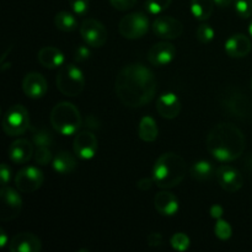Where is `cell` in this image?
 <instances>
[{"label":"cell","mask_w":252,"mask_h":252,"mask_svg":"<svg viewBox=\"0 0 252 252\" xmlns=\"http://www.w3.org/2000/svg\"><path fill=\"white\" fill-rule=\"evenodd\" d=\"M157 89L154 73L142 63L126 65L116 76V95L127 107H143L149 103L154 98Z\"/></svg>","instance_id":"cell-1"},{"label":"cell","mask_w":252,"mask_h":252,"mask_svg":"<svg viewBox=\"0 0 252 252\" xmlns=\"http://www.w3.org/2000/svg\"><path fill=\"white\" fill-rule=\"evenodd\" d=\"M245 137L233 123L223 122L214 126L207 137V149L212 157L221 162L234 161L244 154Z\"/></svg>","instance_id":"cell-2"},{"label":"cell","mask_w":252,"mask_h":252,"mask_svg":"<svg viewBox=\"0 0 252 252\" xmlns=\"http://www.w3.org/2000/svg\"><path fill=\"white\" fill-rule=\"evenodd\" d=\"M187 166L184 158L176 153H165L157 160L153 169L155 185L162 189H174L184 181Z\"/></svg>","instance_id":"cell-3"},{"label":"cell","mask_w":252,"mask_h":252,"mask_svg":"<svg viewBox=\"0 0 252 252\" xmlns=\"http://www.w3.org/2000/svg\"><path fill=\"white\" fill-rule=\"evenodd\" d=\"M51 125L62 135H73L83 126V118L71 102H59L51 112Z\"/></svg>","instance_id":"cell-4"},{"label":"cell","mask_w":252,"mask_h":252,"mask_svg":"<svg viewBox=\"0 0 252 252\" xmlns=\"http://www.w3.org/2000/svg\"><path fill=\"white\" fill-rule=\"evenodd\" d=\"M219 103L231 117L245 120L251 115V100L240 89L234 86L224 89L223 93L219 95Z\"/></svg>","instance_id":"cell-5"},{"label":"cell","mask_w":252,"mask_h":252,"mask_svg":"<svg viewBox=\"0 0 252 252\" xmlns=\"http://www.w3.org/2000/svg\"><path fill=\"white\" fill-rule=\"evenodd\" d=\"M57 88L63 95L75 97L83 93L85 88L84 74L75 64H65L57 74Z\"/></svg>","instance_id":"cell-6"},{"label":"cell","mask_w":252,"mask_h":252,"mask_svg":"<svg viewBox=\"0 0 252 252\" xmlns=\"http://www.w3.org/2000/svg\"><path fill=\"white\" fill-rule=\"evenodd\" d=\"M30 128V116L22 105L10 107L4 115L2 129L10 137H19L26 133Z\"/></svg>","instance_id":"cell-7"},{"label":"cell","mask_w":252,"mask_h":252,"mask_svg":"<svg viewBox=\"0 0 252 252\" xmlns=\"http://www.w3.org/2000/svg\"><path fill=\"white\" fill-rule=\"evenodd\" d=\"M149 30V19L144 12H132L121 19L118 31L127 39H138L145 36Z\"/></svg>","instance_id":"cell-8"},{"label":"cell","mask_w":252,"mask_h":252,"mask_svg":"<svg viewBox=\"0 0 252 252\" xmlns=\"http://www.w3.org/2000/svg\"><path fill=\"white\" fill-rule=\"evenodd\" d=\"M80 34L84 42L94 48H100L107 41V30L102 22L96 19L84 20L80 26Z\"/></svg>","instance_id":"cell-9"},{"label":"cell","mask_w":252,"mask_h":252,"mask_svg":"<svg viewBox=\"0 0 252 252\" xmlns=\"http://www.w3.org/2000/svg\"><path fill=\"white\" fill-rule=\"evenodd\" d=\"M0 198H1L0 219L6 221L16 218L22 209V198L17 191L11 187L2 186V189H0Z\"/></svg>","instance_id":"cell-10"},{"label":"cell","mask_w":252,"mask_h":252,"mask_svg":"<svg viewBox=\"0 0 252 252\" xmlns=\"http://www.w3.org/2000/svg\"><path fill=\"white\" fill-rule=\"evenodd\" d=\"M43 172L34 166H29L20 170L15 177L16 189L24 193H32V192L37 191L43 185Z\"/></svg>","instance_id":"cell-11"},{"label":"cell","mask_w":252,"mask_h":252,"mask_svg":"<svg viewBox=\"0 0 252 252\" xmlns=\"http://www.w3.org/2000/svg\"><path fill=\"white\" fill-rule=\"evenodd\" d=\"M153 31L155 36L162 39H176L184 32V25L181 21L171 16H159L153 22Z\"/></svg>","instance_id":"cell-12"},{"label":"cell","mask_w":252,"mask_h":252,"mask_svg":"<svg viewBox=\"0 0 252 252\" xmlns=\"http://www.w3.org/2000/svg\"><path fill=\"white\" fill-rule=\"evenodd\" d=\"M217 181L219 186L226 192H236L243 187L244 177L238 169L229 165L219 166L216 171Z\"/></svg>","instance_id":"cell-13"},{"label":"cell","mask_w":252,"mask_h":252,"mask_svg":"<svg viewBox=\"0 0 252 252\" xmlns=\"http://www.w3.org/2000/svg\"><path fill=\"white\" fill-rule=\"evenodd\" d=\"M74 153L83 160H90L96 155L98 149L97 138L94 133L83 130L74 139Z\"/></svg>","instance_id":"cell-14"},{"label":"cell","mask_w":252,"mask_h":252,"mask_svg":"<svg viewBox=\"0 0 252 252\" xmlns=\"http://www.w3.org/2000/svg\"><path fill=\"white\" fill-rule=\"evenodd\" d=\"M176 56V47L167 41L159 42L150 47L148 61L154 66H165L171 63Z\"/></svg>","instance_id":"cell-15"},{"label":"cell","mask_w":252,"mask_h":252,"mask_svg":"<svg viewBox=\"0 0 252 252\" xmlns=\"http://www.w3.org/2000/svg\"><path fill=\"white\" fill-rule=\"evenodd\" d=\"M22 89H24L25 95L29 96V97L41 98L46 95L48 85H47V80L42 74L32 71V73H27L24 78Z\"/></svg>","instance_id":"cell-16"},{"label":"cell","mask_w":252,"mask_h":252,"mask_svg":"<svg viewBox=\"0 0 252 252\" xmlns=\"http://www.w3.org/2000/svg\"><path fill=\"white\" fill-rule=\"evenodd\" d=\"M41 249V240L32 233L17 234L9 243L10 252H39Z\"/></svg>","instance_id":"cell-17"},{"label":"cell","mask_w":252,"mask_h":252,"mask_svg":"<svg viewBox=\"0 0 252 252\" xmlns=\"http://www.w3.org/2000/svg\"><path fill=\"white\" fill-rule=\"evenodd\" d=\"M157 111L162 118L174 120L181 112L180 98L174 93H165L157 101Z\"/></svg>","instance_id":"cell-18"},{"label":"cell","mask_w":252,"mask_h":252,"mask_svg":"<svg viewBox=\"0 0 252 252\" xmlns=\"http://www.w3.org/2000/svg\"><path fill=\"white\" fill-rule=\"evenodd\" d=\"M251 41L246 34L235 33L225 42V52L231 58H244L251 52Z\"/></svg>","instance_id":"cell-19"},{"label":"cell","mask_w":252,"mask_h":252,"mask_svg":"<svg viewBox=\"0 0 252 252\" xmlns=\"http://www.w3.org/2000/svg\"><path fill=\"white\" fill-rule=\"evenodd\" d=\"M154 207L161 216L172 217L179 212V199L171 192L161 191L155 194Z\"/></svg>","instance_id":"cell-20"},{"label":"cell","mask_w":252,"mask_h":252,"mask_svg":"<svg viewBox=\"0 0 252 252\" xmlns=\"http://www.w3.org/2000/svg\"><path fill=\"white\" fill-rule=\"evenodd\" d=\"M34 154L33 143L26 139H17L9 148V158L14 164H25Z\"/></svg>","instance_id":"cell-21"},{"label":"cell","mask_w":252,"mask_h":252,"mask_svg":"<svg viewBox=\"0 0 252 252\" xmlns=\"http://www.w3.org/2000/svg\"><path fill=\"white\" fill-rule=\"evenodd\" d=\"M38 62L47 69H56L63 65L64 54L56 47H43L38 52Z\"/></svg>","instance_id":"cell-22"},{"label":"cell","mask_w":252,"mask_h":252,"mask_svg":"<svg viewBox=\"0 0 252 252\" xmlns=\"http://www.w3.org/2000/svg\"><path fill=\"white\" fill-rule=\"evenodd\" d=\"M76 165H78V162H76L75 158L69 152H65V150L59 152L53 159L54 171H57L61 175L71 174L75 170Z\"/></svg>","instance_id":"cell-23"},{"label":"cell","mask_w":252,"mask_h":252,"mask_svg":"<svg viewBox=\"0 0 252 252\" xmlns=\"http://www.w3.org/2000/svg\"><path fill=\"white\" fill-rule=\"evenodd\" d=\"M138 135L143 142L153 143L157 140L158 135H159V129H158L154 118L150 117V116H145L142 118L139 128H138Z\"/></svg>","instance_id":"cell-24"},{"label":"cell","mask_w":252,"mask_h":252,"mask_svg":"<svg viewBox=\"0 0 252 252\" xmlns=\"http://www.w3.org/2000/svg\"><path fill=\"white\" fill-rule=\"evenodd\" d=\"M214 0H191V12L198 21H206L212 16Z\"/></svg>","instance_id":"cell-25"},{"label":"cell","mask_w":252,"mask_h":252,"mask_svg":"<svg viewBox=\"0 0 252 252\" xmlns=\"http://www.w3.org/2000/svg\"><path fill=\"white\" fill-rule=\"evenodd\" d=\"M189 174H191L192 179L196 180V181H208V180L212 179L216 171H214V166L207 160H199V161H196L191 166V170H189Z\"/></svg>","instance_id":"cell-26"},{"label":"cell","mask_w":252,"mask_h":252,"mask_svg":"<svg viewBox=\"0 0 252 252\" xmlns=\"http://www.w3.org/2000/svg\"><path fill=\"white\" fill-rule=\"evenodd\" d=\"M56 26L57 29L63 32H73L78 27V21L75 16L68 11H61L56 15Z\"/></svg>","instance_id":"cell-27"},{"label":"cell","mask_w":252,"mask_h":252,"mask_svg":"<svg viewBox=\"0 0 252 252\" xmlns=\"http://www.w3.org/2000/svg\"><path fill=\"white\" fill-rule=\"evenodd\" d=\"M54 139L53 135L46 129H38L34 130L33 135H32V143L34 147H51L53 144Z\"/></svg>","instance_id":"cell-28"},{"label":"cell","mask_w":252,"mask_h":252,"mask_svg":"<svg viewBox=\"0 0 252 252\" xmlns=\"http://www.w3.org/2000/svg\"><path fill=\"white\" fill-rule=\"evenodd\" d=\"M172 0H147L145 1V9L152 15H159L169 9Z\"/></svg>","instance_id":"cell-29"},{"label":"cell","mask_w":252,"mask_h":252,"mask_svg":"<svg viewBox=\"0 0 252 252\" xmlns=\"http://www.w3.org/2000/svg\"><path fill=\"white\" fill-rule=\"evenodd\" d=\"M214 234H216V236L218 239L226 241L233 235V229H231L230 224L228 221L223 220V219H218L216 223V226H214Z\"/></svg>","instance_id":"cell-30"},{"label":"cell","mask_w":252,"mask_h":252,"mask_svg":"<svg viewBox=\"0 0 252 252\" xmlns=\"http://www.w3.org/2000/svg\"><path fill=\"white\" fill-rule=\"evenodd\" d=\"M171 246L175 251L184 252L189 250V238L184 233H176L171 238Z\"/></svg>","instance_id":"cell-31"},{"label":"cell","mask_w":252,"mask_h":252,"mask_svg":"<svg viewBox=\"0 0 252 252\" xmlns=\"http://www.w3.org/2000/svg\"><path fill=\"white\" fill-rule=\"evenodd\" d=\"M235 11L241 19L252 16V0H234Z\"/></svg>","instance_id":"cell-32"},{"label":"cell","mask_w":252,"mask_h":252,"mask_svg":"<svg viewBox=\"0 0 252 252\" xmlns=\"http://www.w3.org/2000/svg\"><path fill=\"white\" fill-rule=\"evenodd\" d=\"M33 155L34 161L41 166H46L52 161V152L48 147H37Z\"/></svg>","instance_id":"cell-33"},{"label":"cell","mask_w":252,"mask_h":252,"mask_svg":"<svg viewBox=\"0 0 252 252\" xmlns=\"http://www.w3.org/2000/svg\"><path fill=\"white\" fill-rule=\"evenodd\" d=\"M197 38L201 43H209V42L213 41L214 38V30L211 25H206L202 24L201 26L197 29Z\"/></svg>","instance_id":"cell-34"},{"label":"cell","mask_w":252,"mask_h":252,"mask_svg":"<svg viewBox=\"0 0 252 252\" xmlns=\"http://www.w3.org/2000/svg\"><path fill=\"white\" fill-rule=\"evenodd\" d=\"M68 1L70 4L71 10L79 16L85 15L90 6V0H68Z\"/></svg>","instance_id":"cell-35"},{"label":"cell","mask_w":252,"mask_h":252,"mask_svg":"<svg viewBox=\"0 0 252 252\" xmlns=\"http://www.w3.org/2000/svg\"><path fill=\"white\" fill-rule=\"evenodd\" d=\"M110 2L118 11H127L134 6L137 0H110Z\"/></svg>","instance_id":"cell-36"},{"label":"cell","mask_w":252,"mask_h":252,"mask_svg":"<svg viewBox=\"0 0 252 252\" xmlns=\"http://www.w3.org/2000/svg\"><path fill=\"white\" fill-rule=\"evenodd\" d=\"M90 56H91L90 49H89L86 46H80L76 48L75 53H74V61H75L76 63H80V62H84L86 61V59L90 58Z\"/></svg>","instance_id":"cell-37"},{"label":"cell","mask_w":252,"mask_h":252,"mask_svg":"<svg viewBox=\"0 0 252 252\" xmlns=\"http://www.w3.org/2000/svg\"><path fill=\"white\" fill-rule=\"evenodd\" d=\"M148 245L150 248H160L164 244V239L160 233H152L148 235Z\"/></svg>","instance_id":"cell-38"},{"label":"cell","mask_w":252,"mask_h":252,"mask_svg":"<svg viewBox=\"0 0 252 252\" xmlns=\"http://www.w3.org/2000/svg\"><path fill=\"white\" fill-rule=\"evenodd\" d=\"M0 176H1V185L2 186H6L7 182L11 179V169L6 164H1V167H0Z\"/></svg>","instance_id":"cell-39"},{"label":"cell","mask_w":252,"mask_h":252,"mask_svg":"<svg viewBox=\"0 0 252 252\" xmlns=\"http://www.w3.org/2000/svg\"><path fill=\"white\" fill-rule=\"evenodd\" d=\"M154 184H155L154 177H152V179L144 177V179L139 180V181L137 182V187L140 189V191H148V189H152V186Z\"/></svg>","instance_id":"cell-40"},{"label":"cell","mask_w":252,"mask_h":252,"mask_svg":"<svg viewBox=\"0 0 252 252\" xmlns=\"http://www.w3.org/2000/svg\"><path fill=\"white\" fill-rule=\"evenodd\" d=\"M209 213H211L212 218L216 219V220H218V219H221V217H223L224 209H223V207L219 206V204H214V206H212Z\"/></svg>","instance_id":"cell-41"},{"label":"cell","mask_w":252,"mask_h":252,"mask_svg":"<svg viewBox=\"0 0 252 252\" xmlns=\"http://www.w3.org/2000/svg\"><path fill=\"white\" fill-rule=\"evenodd\" d=\"M216 5L219 7H229L234 2V0H214Z\"/></svg>","instance_id":"cell-42"},{"label":"cell","mask_w":252,"mask_h":252,"mask_svg":"<svg viewBox=\"0 0 252 252\" xmlns=\"http://www.w3.org/2000/svg\"><path fill=\"white\" fill-rule=\"evenodd\" d=\"M6 244H7L6 234H5L4 229H0V246H1V248H5Z\"/></svg>","instance_id":"cell-43"},{"label":"cell","mask_w":252,"mask_h":252,"mask_svg":"<svg viewBox=\"0 0 252 252\" xmlns=\"http://www.w3.org/2000/svg\"><path fill=\"white\" fill-rule=\"evenodd\" d=\"M245 167L249 171L252 172V153L250 155H248V158L245 159Z\"/></svg>","instance_id":"cell-44"},{"label":"cell","mask_w":252,"mask_h":252,"mask_svg":"<svg viewBox=\"0 0 252 252\" xmlns=\"http://www.w3.org/2000/svg\"><path fill=\"white\" fill-rule=\"evenodd\" d=\"M249 32H250V36L252 37V20L250 22V27H249Z\"/></svg>","instance_id":"cell-45"},{"label":"cell","mask_w":252,"mask_h":252,"mask_svg":"<svg viewBox=\"0 0 252 252\" xmlns=\"http://www.w3.org/2000/svg\"><path fill=\"white\" fill-rule=\"evenodd\" d=\"M251 89H252V79H251Z\"/></svg>","instance_id":"cell-46"}]
</instances>
